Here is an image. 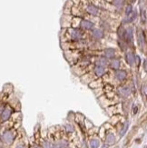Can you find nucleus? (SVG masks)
Segmentation results:
<instances>
[{
	"mask_svg": "<svg viewBox=\"0 0 147 148\" xmlns=\"http://www.w3.org/2000/svg\"><path fill=\"white\" fill-rule=\"evenodd\" d=\"M133 37H134V33H133V29L132 28H129L128 30L125 31V34H124L123 38H125L127 42L132 43L133 42Z\"/></svg>",
	"mask_w": 147,
	"mask_h": 148,
	"instance_id": "obj_1",
	"label": "nucleus"
},
{
	"mask_svg": "<svg viewBox=\"0 0 147 148\" xmlns=\"http://www.w3.org/2000/svg\"><path fill=\"white\" fill-rule=\"evenodd\" d=\"M70 34H71V37H72L74 40H79V39H81V37H82L81 32L77 29H71Z\"/></svg>",
	"mask_w": 147,
	"mask_h": 148,
	"instance_id": "obj_2",
	"label": "nucleus"
},
{
	"mask_svg": "<svg viewBox=\"0 0 147 148\" xmlns=\"http://www.w3.org/2000/svg\"><path fill=\"white\" fill-rule=\"evenodd\" d=\"M3 137H4V140L7 143H12V141H13L14 139V136H13V134H12L11 132H9V131H7V132H6L4 134V135H3Z\"/></svg>",
	"mask_w": 147,
	"mask_h": 148,
	"instance_id": "obj_3",
	"label": "nucleus"
},
{
	"mask_svg": "<svg viewBox=\"0 0 147 148\" xmlns=\"http://www.w3.org/2000/svg\"><path fill=\"white\" fill-rule=\"evenodd\" d=\"M115 76L117 77L118 80H121V81H122V80H124L126 77V72L124 70H119L115 73Z\"/></svg>",
	"mask_w": 147,
	"mask_h": 148,
	"instance_id": "obj_4",
	"label": "nucleus"
},
{
	"mask_svg": "<svg viewBox=\"0 0 147 148\" xmlns=\"http://www.w3.org/2000/svg\"><path fill=\"white\" fill-rule=\"evenodd\" d=\"M81 25H82V27L84 28V29H92L94 26L93 23H91V22H89V21H87V20L82 21Z\"/></svg>",
	"mask_w": 147,
	"mask_h": 148,
	"instance_id": "obj_5",
	"label": "nucleus"
},
{
	"mask_svg": "<svg viewBox=\"0 0 147 148\" xmlns=\"http://www.w3.org/2000/svg\"><path fill=\"white\" fill-rule=\"evenodd\" d=\"M134 59H135V56H134V54L132 53H127L126 54V61L129 65H133L134 63Z\"/></svg>",
	"mask_w": 147,
	"mask_h": 148,
	"instance_id": "obj_6",
	"label": "nucleus"
},
{
	"mask_svg": "<svg viewBox=\"0 0 147 148\" xmlns=\"http://www.w3.org/2000/svg\"><path fill=\"white\" fill-rule=\"evenodd\" d=\"M119 93H120V95H122L123 96H129L130 89L128 88V87H121V88H119Z\"/></svg>",
	"mask_w": 147,
	"mask_h": 148,
	"instance_id": "obj_7",
	"label": "nucleus"
},
{
	"mask_svg": "<svg viewBox=\"0 0 147 148\" xmlns=\"http://www.w3.org/2000/svg\"><path fill=\"white\" fill-rule=\"evenodd\" d=\"M87 11H88L91 15H93V16H96V15L98 14V9L95 7V6H89V7H87Z\"/></svg>",
	"mask_w": 147,
	"mask_h": 148,
	"instance_id": "obj_8",
	"label": "nucleus"
},
{
	"mask_svg": "<svg viewBox=\"0 0 147 148\" xmlns=\"http://www.w3.org/2000/svg\"><path fill=\"white\" fill-rule=\"evenodd\" d=\"M10 114H11V111L9 109H5L4 112L2 113V115H1V117H2V119L4 121H7V119L10 117Z\"/></svg>",
	"mask_w": 147,
	"mask_h": 148,
	"instance_id": "obj_9",
	"label": "nucleus"
},
{
	"mask_svg": "<svg viewBox=\"0 0 147 148\" xmlns=\"http://www.w3.org/2000/svg\"><path fill=\"white\" fill-rule=\"evenodd\" d=\"M93 37H95V38H97V39L102 38V37H104V33L99 29H95L93 31Z\"/></svg>",
	"mask_w": 147,
	"mask_h": 148,
	"instance_id": "obj_10",
	"label": "nucleus"
},
{
	"mask_svg": "<svg viewBox=\"0 0 147 148\" xmlns=\"http://www.w3.org/2000/svg\"><path fill=\"white\" fill-rule=\"evenodd\" d=\"M136 16H137L136 11H132L131 13L128 15V17H127V19L125 20V22H132V21H134V19L136 18Z\"/></svg>",
	"mask_w": 147,
	"mask_h": 148,
	"instance_id": "obj_11",
	"label": "nucleus"
},
{
	"mask_svg": "<svg viewBox=\"0 0 147 148\" xmlns=\"http://www.w3.org/2000/svg\"><path fill=\"white\" fill-rule=\"evenodd\" d=\"M104 72H105V70H104V68L103 67V66H96L95 67V74L98 75V76H102L104 74Z\"/></svg>",
	"mask_w": 147,
	"mask_h": 148,
	"instance_id": "obj_12",
	"label": "nucleus"
},
{
	"mask_svg": "<svg viewBox=\"0 0 147 148\" xmlns=\"http://www.w3.org/2000/svg\"><path fill=\"white\" fill-rule=\"evenodd\" d=\"M114 55V50L113 48H107L105 50V56L108 57V58H112Z\"/></svg>",
	"mask_w": 147,
	"mask_h": 148,
	"instance_id": "obj_13",
	"label": "nucleus"
},
{
	"mask_svg": "<svg viewBox=\"0 0 147 148\" xmlns=\"http://www.w3.org/2000/svg\"><path fill=\"white\" fill-rule=\"evenodd\" d=\"M106 143L108 144H113L114 143V135L113 134H109L106 137Z\"/></svg>",
	"mask_w": 147,
	"mask_h": 148,
	"instance_id": "obj_14",
	"label": "nucleus"
},
{
	"mask_svg": "<svg viewBox=\"0 0 147 148\" xmlns=\"http://www.w3.org/2000/svg\"><path fill=\"white\" fill-rule=\"evenodd\" d=\"M90 146L92 148H98L99 147V141L96 139H92L90 141Z\"/></svg>",
	"mask_w": 147,
	"mask_h": 148,
	"instance_id": "obj_15",
	"label": "nucleus"
},
{
	"mask_svg": "<svg viewBox=\"0 0 147 148\" xmlns=\"http://www.w3.org/2000/svg\"><path fill=\"white\" fill-rule=\"evenodd\" d=\"M111 66H112V68H113V69L119 68V66H120V62H119V60H117V59L113 60V61L112 62Z\"/></svg>",
	"mask_w": 147,
	"mask_h": 148,
	"instance_id": "obj_16",
	"label": "nucleus"
},
{
	"mask_svg": "<svg viewBox=\"0 0 147 148\" xmlns=\"http://www.w3.org/2000/svg\"><path fill=\"white\" fill-rule=\"evenodd\" d=\"M107 64V61L105 58H104V57H101L99 60H98L97 62V66H103L104 67V66H105V65Z\"/></svg>",
	"mask_w": 147,
	"mask_h": 148,
	"instance_id": "obj_17",
	"label": "nucleus"
},
{
	"mask_svg": "<svg viewBox=\"0 0 147 148\" xmlns=\"http://www.w3.org/2000/svg\"><path fill=\"white\" fill-rule=\"evenodd\" d=\"M125 4V0H113V5L117 7H122Z\"/></svg>",
	"mask_w": 147,
	"mask_h": 148,
	"instance_id": "obj_18",
	"label": "nucleus"
},
{
	"mask_svg": "<svg viewBox=\"0 0 147 148\" xmlns=\"http://www.w3.org/2000/svg\"><path fill=\"white\" fill-rule=\"evenodd\" d=\"M138 41H139V45L143 47V46L144 45V38H143V35L141 34V33L138 34Z\"/></svg>",
	"mask_w": 147,
	"mask_h": 148,
	"instance_id": "obj_19",
	"label": "nucleus"
},
{
	"mask_svg": "<svg viewBox=\"0 0 147 148\" xmlns=\"http://www.w3.org/2000/svg\"><path fill=\"white\" fill-rule=\"evenodd\" d=\"M128 126H129V122H127L126 124H125V127H124V129L122 130V132L120 133V135L121 136H123L124 134L126 133V131H127V129H128Z\"/></svg>",
	"mask_w": 147,
	"mask_h": 148,
	"instance_id": "obj_20",
	"label": "nucleus"
},
{
	"mask_svg": "<svg viewBox=\"0 0 147 148\" xmlns=\"http://www.w3.org/2000/svg\"><path fill=\"white\" fill-rule=\"evenodd\" d=\"M133 7H132V6H128L127 7V8H126V15H129L130 13H131L132 11H133Z\"/></svg>",
	"mask_w": 147,
	"mask_h": 148,
	"instance_id": "obj_21",
	"label": "nucleus"
},
{
	"mask_svg": "<svg viewBox=\"0 0 147 148\" xmlns=\"http://www.w3.org/2000/svg\"><path fill=\"white\" fill-rule=\"evenodd\" d=\"M43 147L44 148H51V145H50V143H48V142H45V143H44Z\"/></svg>",
	"mask_w": 147,
	"mask_h": 148,
	"instance_id": "obj_22",
	"label": "nucleus"
},
{
	"mask_svg": "<svg viewBox=\"0 0 147 148\" xmlns=\"http://www.w3.org/2000/svg\"><path fill=\"white\" fill-rule=\"evenodd\" d=\"M66 128H67L68 132H73V131H74V129H73V127L71 125H66Z\"/></svg>",
	"mask_w": 147,
	"mask_h": 148,
	"instance_id": "obj_23",
	"label": "nucleus"
},
{
	"mask_svg": "<svg viewBox=\"0 0 147 148\" xmlns=\"http://www.w3.org/2000/svg\"><path fill=\"white\" fill-rule=\"evenodd\" d=\"M54 148H63V147H62V145H60V144H54Z\"/></svg>",
	"mask_w": 147,
	"mask_h": 148,
	"instance_id": "obj_24",
	"label": "nucleus"
},
{
	"mask_svg": "<svg viewBox=\"0 0 147 148\" xmlns=\"http://www.w3.org/2000/svg\"><path fill=\"white\" fill-rule=\"evenodd\" d=\"M143 94H144V95H146V86H143Z\"/></svg>",
	"mask_w": 147,
	"mask_h": 148,
	"instance_id": "obj_25",
	"label": "nucleus"
},
{
	"mask_svg": "<svg viewBox=\"0 0 147 148\" xmlns=\"http://www.w3.org/2000/svg\"><path fill=\"white\" fill-rule=\"evenodd\" d=\"M16 148H25V147H24V146H21V145H19V146H17V147H16Z\"/></svg>",
	"mask_w": 147,
	"mask_h": 148,
	"instance_id": "obj_26",
	"label": "nucleus"
},
{
	"mask_svg": "<svg viewBox=\"0 0 147 148\" xmlns=\"http://www.w3.org/2000/svg\"><path fill=\"white\" fill-rule=\"evenodd\" d=\"M36 148H37V147H36Z\"/></svg>",
	"mask_w": 147,
	"mask_h": 148,
	"instance_id": "obj_27",
	"label": "nucleus"
}]
</instances>
